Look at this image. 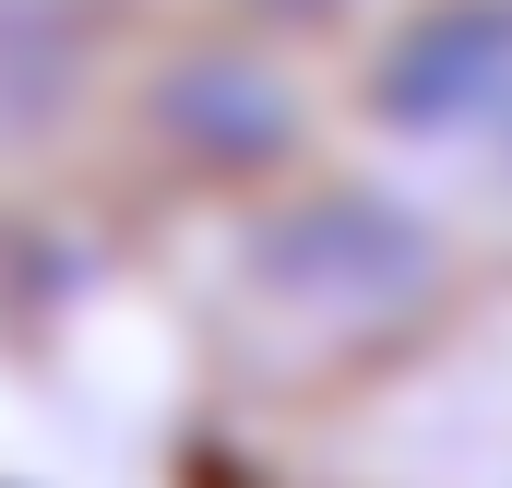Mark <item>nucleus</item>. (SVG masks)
<instances>
[{"mask_svg":"<svg viewBox=\"0 0 512 488\" xmlns=\"http://www.w3.org/2000/svg\"><path fill=\"white\" fill-rule=\"evenodd\" d=\"M334 143L465 250H512V0H382L334 60Z\"/></svg>","mask_w":512,"mask_h":488,"instance_id":"f257e3e1","label":"nucleus"},{"mask_svg":"<svg viewBox=\"0 0 512 488\" xmlns=\"http://www.w3.org/2000/svg\"><path fill=\"white\" fill-rule=\"evenodd\" d=\"M60 84H72L60 24H48L36 0H0V131H36L48 108H60Z\"/></svg>","mask_w":512,"mask_h":488,"instance_id":"f03ea898","label":"nucleus"},{"mask_svg":"<svg viewBox=\"0 0 512 488\" xmlns=\"http://www.w3.org/2000/svg\"><path fill=\"white\" fill-rule=\"evenodd\" d=\"M370 12H382V0H239L251 36H334V48H346Z\"/></svg>","mask_w":512,"mask_h":488,"instance_id":"7ed1b4c3","label":"nucleus"}]
</instances>
